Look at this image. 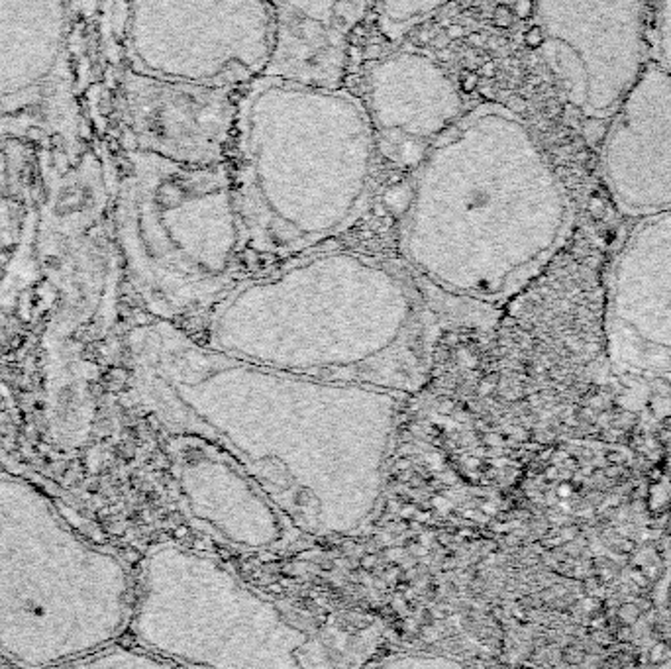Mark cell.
Masks as SVG:
<instances>
[{
	"mask_svg": "<svg viewBox=\"0 0 671 669\" xmlns=\"http://www.w3.org/2000/svg\"><path fill=\"white\" fill-rule=\"evenodd\" d=\"M447 34L451 35V37H459V35L463 34V28H461V26H451V28L447 30Z\"/></svg>",
	"mask_w": 671,
	"mask_h": 669,
	"instance_id": "44dd1931",
	"label": "cell"
},
{
	"mask_svg": "<svg viewBox=\"0 0 671 669\" xmlns=\"http://www.w3.org/2000/svg\"><path fill=\"white\" fill-rule=\"evenodd\" d=\"M569 226L565 188L526 124L483 102L414 167L397 242L424 281L494 308L540 275Z\"/></svg>",
	"mask_w": 671,
	"mask_h": 669,
	"instance_id": "3957f363",
	"label": "cell"
},
{
	"mask_svg": "<svg viewBox=\"0 0 671 669\" xmlns=\"http://www.w3.org/2000/svg\"><path fill=\"white\" fill-rule=\"evenodd\" d=\"M171 473L190 524L238 552H273L305 534L249 471L211 440L169 434Z\"/></svg>",
	"mask_w": 671,
	"mask_h": 669,
	"instance_id": "9c48e42d",
	"label": "cell"
},
{
	"mask_svg": "<svg viewBox=\"0 0 671 669\" xmlns=\"http://www.w3.org/2000/svg\"><path fill=\"white\" fill-rule=\"evenodd\" d=\"M365 110L377 153L414 169L461 114L458 87L434 59L397 51L373 59L365 71Z\"/></svg>",
	"mask_w": 671,
	"mask_h": 669,
	"instance_id": "8fae6325",
	"label": "cell"
},
{
	"mask_svg": "<svg viewBox=\"0 0 671 669\" xmlns=\"http://www.w3.org/2000/svg\"><path fill=\"white\" fill-rule=\"evenodd\" d=\"M75 666H100V668H173L167 659L152 654L145 648L120 646L116 642L96 650Z\"/></svg>",
	"mask_w": 671,
	"mask_h": 669,
	"instance_id": "9a60e30c",
	"label": "cell"
},
{
	"mask_svg": "<svg viewBox=\"0 0 671 669\" xmlns=\"http://www.w3.org/2000/svg\"><path fill=\"white\" fill-rule=\"evenodd\" d=\"M134 576L34 485L0 477V654L77 663L128 630Z\"/></svg>",
	"mask_w": 671,
	"mask_h": 669,
	"instance_id": "5b68a950",
	"label": "cell"
},
{
	"mask_svg": "<svg viewBox=\"0 0 671 669\" xmlns=\"http://www.w3.org/2000/svg\"><path fill=\"white\" fill-rule=\"evenodd\" d=\"M275 51L265 75L341 87L355 26L367 0H269Z\"/></svg>",
	"mask_w": 671,
	"mask_h": 669,
	"instance_id": "4fadbf2b",
	"label": "cell"
},
{
	"mask_svg": "<svg viewBox=\"0 0 671 669\" xmlns=\"http://www.w3.org/2000/svg\"><path fill=\"white\" fill-rule=\"evenodd\" d=\"M128 102L143 153L185 165L226 163L238 118L230 87L143 73L129 77Z\"/></svg>",
	"mask_w": 671,
	"mask_h": 669,
	"instance_id": "7c38bea8",
	"label": "cell"
},
{
	"mask_svg": "<svg viewBox=\"0 0 671 669\" xmlns=\"http://www.w3.org/2000/svg\"><path fill=\"white\" fill-rule=\"evenodd\" d=\"M446 2L447 0H375L379 32L388 42H400Z\"/></svg>",
	"mask_w": 671,
	"mask_h": 669,
	"instance_id": "5bb4252c",
	"label": "cell"
},
{
	"mask_svg": "<svg viewBox=\"0 0 671 669\" xmlns=\"http://www.w3.org/2000/svg\"><path fill=\"white\" fill-rule=\"evenodd\" d=\"M544 42H546V34H544L540 24L530 26L528 30L524 32V46L528 47V49H542Z\"/></svg>",
	"mask_w": 671,
	"mask_h": 669,
	"instance_id": "ac0fdd59",
	"label": "cell"
},
{
	"mask_svg": "<svg viewBox=\"0 0 671 669\" xmlns=\"http://www.w3.org/2000/svg\"><path fill=\"white\" fill-rule=\"evenodd\" d=\"M371 666H391V668H458L463 661L446 658L440 654H391L388 658H381Z\"/></svg>",
	"mask_w": 671,
	"mask_h": 669,
	"instance_id": "2e32d148",
	"label": "cell"
},
{
	"mask_svg": "<svg viewBox=\"0 0 671 669\" xmlns=\"http://www.w3.org/2000/svg\"><path fill=\"white\" fill-rule=\"evenodd\" d=\"M134 55L145 75L214 87L247 84L269 67V0H134Z\"/></svg>",
	"mask_w": 671,
	"mask_h": 669,
	"instance_id": "ba28073f",
	"label": "cell"
},
{
	"mask_svg": "<svg viewBox=\"0 0 671 669\" xmlns=\"http://www.w3.org/2000/svg\"><path fill=\"white\" fill-rule=\"evenodd\" d=\"M136 644L185 668H326L336 646L293 609L259 593L220 558L165 542L134 576Z\"/></svg>",
	"mask_w": 671,
	"mask_h": 669,
	"instance_id": "8992f818",
	"label": "cell"
},
{
	"mask_svg": "<svg viewBox=\"0 0 671 669\" xmlns=\"http://www.w3.org/2000/svg\"><path fill=\"white\" fill-rule=\"evenodd\" d=\"M232 190L246 258L303 256L357 222L373 190L375 138L361 98L277 75L238 100Z\"/></svg>",
	"mask_w": 671,
	"mask_h": 669,
	"instance_id": "277c9868",
	"label": "cell"
},
{
	"mask_svg": "<svg viewBox=\"0 0 671 669\" xmlns=\"http://www.w3.org/2000/svg\"><path fill=\"white\" fill-rule=\"evenodd\" d=\"M128 359L153 420L232 454L305 536H352L375 518L402 395L216 352L161 318L129 332Z\"/></svg>",
	"mask_w": 671,
	"mask_h": 669,
	"instance_id": "6da1fadb",
	"label": "cell"
},
{
	"mask_svg": "<svg viewBox=\"0 0 671 669\" xmlns=\"http://www.w3.org/2000/svg\"><path fill=\"white\" fill-rule=\"evenodd\" d=\"M591 208L593 211H602V202L599 199H591Z\"/></svg>",
	"mask_w": 671,
	"mask_h": 669,
	"instance_id": "7402d4cb",
	"label": "cell"
},
{
	"mask_svg": "<svg viewBox=\"0 0 671 669\" xmlns=\"http://www.w3.org/2000/svg\"><path fill=\"white\" fill-rule=\"evenodd\" d=\"M493 308L438 289L400 259L303 253L238 281L202 320L216 352L298 375L426 387L447 334L493 324Z\"/></svg>",
	"mask_w": 671,
	"mask_h": 669,
	"instance_id": "7a4b0ae2",
	"label": "cell"
},
{
	"mask_svg": "<svg viewBox=\"0 0 671 669\" xmlns=\"http://www.w3.org/2000/svg\"><path fill=\"white\" fill-rule=\"evenodd\" d=\"M512 20H515V10L508 6V4H496L493 10V24L496 28L505 30V28H510L512 26Z\"/></svg>",
	"mask_w": 671,
	"mask_h": 669,
	"instance_id": "e0dca14e",
	"label": "cell"
},
{
	"mask_svg": "<svg viewBox=\"0 0 671 669\" xmlns=\"http://www.w3.org/2000/svg\"><path fill=\"white\" fill-rule=\"evenodd\" d=\"M605 332L616 369L671 377V208L638 222L612 259Z\"/></svg>",
	"mask_w": 671,
	"mask_h": 669,
	"instance_id": "30bf717a",
	"label": "cell"
},
{
	"mask_svg": "<svg viewBox=\"0 0 671 669\" xmlns=\"http://www.w3.org/2000/svg\"><path fill=\"white\" fill-rule=\"evenodd\" d=\"M477 82H479V77L475 71H463L459 77V89L463 94H471L477 89Z\"/></svg>",
	"mask_w": 671,
	"mask_h": 669,
	"instance_id": "d6986e66",
	"label": "cell"
},
{
	"mask_svg": "<svg viewBox=\"0 0 671 669\" xmlns=\"http://www.w3.org/2000/svg\"><path fill=\"white\" fill-rule=\"evenodd\" d=\"M122 242L129 275L155 318L204 320L247 277L228 163L132 159Z\"/></svg>",
	"mask_w": 671,
	"mask_h": 669,
	"instance_id": "52a82bcc",
	"label": "cell"
},
{
	"mask_svg": "<svg viewBox=\"0 0 671 669\" xmlns=\"http://www.w3.org/2000/svg\"><path fill=\"white\" fill-rule=\"evenodd\" d=\"M536 10V0H515V14L520 20H530Z\"/></svg>",
	"mask_w": 671,
	"mask_h": 669,
	"instance_id": "ffe728a7",
	"label": "cell"
}]
</instances>
